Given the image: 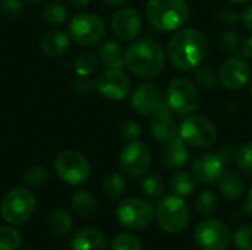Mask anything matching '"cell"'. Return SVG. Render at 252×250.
<instances>
[{"label":"cell","instance_id":"e0dca14e","mask_svg":"<svg viewBox=\"0 0 252 250\" xmlns=\"http://www.w3.org/2000/svg\"><path fill=\"white\" fill-rule=\"evenodd\" d=\"M192 172L199 183H217L224 172V164L217 153H201L192 162Z\"/></svg>","mask_w":252,"mask_h":250},{"label":"cell","instance_id":"6da1fadb","mask_svg":"<svg viewBox=\"0 0 252 250\" xmlns=\"http://www.w3.org/2000/svg\"><path fill=\"white\" fill-rule=\"evenodd\" d=\"M208 52L205 35L195 28H180L168 41L170 62L180 71H195Z\"/></svg>","mask_w":252,"mask_h":250},{"label":"cell","instance_id":"f907efd6","mask_svg":"<svg viewBox=\"0 0 252 250\" xmlns=\"http://www.w3.org/2000/svg\"><path fill=\"white\" fill-rule=\"evenodd\" d=\"M27 3H30V4H38L40 1H43V0H25Z\"/></svg>","mask_w":252,"mask_h":250},{"label":"cell","instance_id":"c3c4849f","mask_svg":"<svg viewBox=\"0 0 252 250\" xmlns=\"http://www.w3.org/2000/svg\"><path fill=\"white\" fill-rule=\"evenodd\" d=\"M106 4H109V6H121V4H124L126 1H128V0H103Z\"/></svg>","mask_w":252,"mask_h":250},{"label":"cell","instance_id":"ab89813d","mask_svg":"<svg viewBox=\"0 0 252 250\" xmlns=\"http://www.w3.org/2000/svg\"><path fill=\"white\" fill-rule=\"evenodd\" d=\"M22 1L21 0H3L0 4V10L6 18H16L22 13Z\"/></svg>","mask_w":252,"mask_h":250},{"label":"cell","instance_id":"603a6c76","mask_svg":"<svg viewBox=\"0 0 252 250\" xmlns=\"http://www.w3.org/2000/svg\"><path fill=\"white\" fill-rule=\"evenodd\" d=\"M219 187L221 194L229 200H238L244 194L245 181L244 178L235 171H226L221 174L219 180Z\"/></svg>","mask_w":252,"mask_h":250},{"label":"cell","instance_id":"836d02e7","mask_svg":"<svg viewBox=\"0 0 252 250\" xmlns=\"http://www.w3.org/2000/svg\"><path fill=\"white\" fill-rule=\"evenodd\" d=\"M217 205H219L217 196L210 190L202 192L196 199V211L204 217L211 215L217 209Z\"/></svg>","mask_w":252,"mask_h":250},{"label":"cell","instance_id":"5bb4252c","mask_svg":"<svg viewBox=\"0 0 252 250\" xmlns=\"http://www.w3.org/2000/svg\"><path fill=\"white\" fill-rule=\"evenodd\" d=\"M131 83L123 69H105L96 80V90L108 100H123L130 93Z\"/></svg>","mask_w":252,"mask_h":250},{"label":"cell","instance_id":"bcb514c9","mask_svg":"<svg viewBox=\"0 0 252 250\" xmlns=\"http://www.w3.org/2000/svg\"><path fill=\"white\" fill-rule=\"evenodd\" d=\"M244 211L252 217V187L250 189V192H248V196H247V200H245V203H244Z\"/></svg>","mask_w":252,"mask_h":250},{"label":"cell","instance_id":"8992f818","mask_svg":"<svg viewBox=\"0 0 252 250\" xmlns=\"http://www.w3.org/2000/svg\"><path fill=\"white\" fill-rule=\"evenodd\" d=\"M179 136L188 146L196 149H208L216 144L219 131L208 118L192 113L182 121L179 127Z\"/></svg>","mask_w":252,"mask_h":250},{"label":"cell","instance_id":"74e56055","mask_svg":"<svg viewBox=\"0 0 252 250\" xmlns=\"http://www.w3.org/2000/svg\"><path fill=\"white\" fill-rule=\"evenodd\" d=\"M219 44L221 50L224 52H236L241 46V40H239V35L233 29H224L220 34Z\"/></svg>","mask_w":252,"mask_h":250},{"label":"cell","instance_id":"7dc6e473","mask_svg":"<svg viewBox=\"0 0 252 250\" xmlns=\"http://www.w3.org/2000/svg\"><path fill=\"white\" fill-rule=\"evenodd\" d=\"M66 1L74 9H81V7H84V6H87L90 3V0H66Z\"/></svg>","mask_w":252,"mask_h":250},{"label":"cell","instance_id":"f1b7e54d","mask_svg":"<svg viewBox=\"0 0 252 250\" xmlns=\"http://www.w3.org/2000/svg\"><path fill=\"white\" fill-rule=\"evenodd\" d=\"M99 65V57L92 52H81L74 60V69L78 77H90Z\"/></svg>","mask_w":252,"mask_h":250},{"label":"cell","instance_id":"5b68a950","mask_svg":"<svg viewBox=\"0 0 252 250\" xmlns=\"http://www.w3.org/2000/svg\"><path fill=\"white\" fill-rule=\"evenodd\" d=\"M157 221L162 231L170 234L182 233L190 220V209L183 197L165 196L159 200L157 208Z\"/></svg>","mask_w":252,"mask_h":250},{"label":"cell","instance_id":"277c9868","mask_svg":"<svg viewBox=\"0 0 252 250\" xmlns=\"http://www.w3.org/2000/svg\"><path fill=\"white\" fill-rule=\"evenodd\" d=\"M165 105L176 115H192L201 105L198 85L189 78L174 77L165 88Z\"/></svg>","mask_w":252,"mask_h":250},{"label":"cell","instance_id":"f6af8a7d","mask_svg":"<svg viewBox=\"0 0 252 250\" xmlns=\"http://www.w3.org/2000/svg\"><path fill=\"white\" fill-rule=\"evenodd\" d=\"M241 21H242L244 27L252 32V4L244 10V13L241 15Z\"/></svg>","mask_w":252,"mask_h":250},{"label":"cell","instance_id":"7bdbcfd3","mask_svg":"<svg viewBox=\"0 0 252 250\" xmlns=\"http://www.w3.org/2000/svg\"><path fill=\"white\" fill-rule=\"evenodd\" d=\"M217 18H219V21H221L223 24H229V22L236 21V19L241 18V16H238L236 12H233L232 9H221V10L217 13Z\"/></svg>","mask_w":252,"mask_h":250},{"label":"cell","instance_id":"60d3db41","mask_svg":"<svg viewBox=\"0 0 252 250\" xmlns=\"http://www.w3.org/2000/svg\"><path fill=\"white\" fill-rule=\"evenodd\" d=\"M96 87V81L90 80V77H78L72 83V90L77 94H89Z\"/></svg>","mask_w":252,"mask_h":250},{"label":"cell","instance_id":"d4e9b609","mask_svg":"<svg viewBox=\"0 0 252 250\" xmlns=\"http://www.w3.org/2000/svg\"><path fill=\"white\" fill-rule=\"evenodd\" d=\"M47 228L55 237H63L66 236L72 228V218L71 215L63 209H55L47 217Z\"/></svg>","mask_w":252,"mask_h":250},{"label":"cell","instance_id":"ffe728a7","mask_svg":"<svg viewBox=\"0 0 252 250\" xmlns=\"http://www.w3.org/2000/svg\"><path fill=\"white\" fill-rule=\"evenodd\" d=\"M69 34L61 29H52L46 32L41 38V52L49 57L62 56L69 47Z\"/></svg>","mask_w":252,"mask_h":250},{"label":"cell","instance_id":"f5cc1de1","mask_svg":"<svg viewBox=\"0 0 252 250\" xmlns=\"http://www.w3.org/2000/svg\"><path fill=\"white\" fill-rule=\"evenodd\" d=\"M27 250H30V249H27Z\"/></svg>","mask_w":252,"mask_h":250},{"label":"cell","instance_id":"d6a6232c","mask_svg":"<svg viewBox=\"0 0 252 250\" xmlns=\"http://www.w3.org/2000/svg\"><path fill=\"white\" fill-rule=\"evenodd\" d=\"M142 190L152 200H158L164 196V183L159 177L149 175L142 181Z\"/></svg>","mask_w":252,"mask_h":250},{"label":"cell","instance_id":"83f0119b","mask_svg":"<svg viewBox=\"0 0 252 250\" xmlns=\"http://www.w3.org/2000/svg\"><path fill=\"white\" fill-rule=\"evenodd\" d=\"M41 19L55 27V25H61L63 22L68 21V10L65 6H62L61 3L58 1H50L44 6L43 9V13H41Z\"/></svg>","mask_w":252,"mask_h":250},{"label":"cell","instance_id":"9a60e30c","mask_svg":"<svg viewBox=\"0 0 252 250\" xmlns=\"http://www.w3.org/2000/svg\"><path fill=\"white\" fill-rule=\"evenodd\" d=\"M142 27V15L134 7H121L111 18V29L123 41L134 40L140 34Z\"/></svg>","mask_w":252,"mask_h":250},{"label":"cell","instance_id":"b9f144b4","mask_svg":"<svg viewBox=\"0 0 252 250\" xmlns=\"http://www.w3.org/2000/svg\"><path fill=\"white\" fill-rule=\"evenodd\" d=\"M217 155L220 156V159L223 161V164H224V165H230V164L236 162L238 150H236L233 146H223V147L219 150V153H217Z\"/></svg>","mask_w":252,"mask_h":250},{"label":"cell","instance_id":"9c48e42d","mask_svg":"<svg viewBox=\"0 0 252 250\" xmlns=\"http://www.w3.org/2000/svg\"><path fill=\"white\" fill-rule=\"evenodd\" d=\"M105 22L92 12L77 13L69 21V37L83 47L96 46L105 37Z\"/></svg>","mask_w":252,"mask_h":250},{"label":"cell","instance_id":"f546056e","mask_svg":"<svg viewBox=\"0 0 252 250\" xmlns=\"http://www.w3.org/2000/svg\"><path fill=\"white\" fill-rule=\"evenodd\" d=\"M195 84L202 90H214L220 81L219 74L211 66H198L195 69Z\"/></svg>","mask_w":252,"mask_h":250},{"label":"cell","instance_id":"d6986e66","mask_svg":"<svg viewBox=\"0 0 252 250\" xmlns=\"http://www.w3.org/2000/svg\"><path fill=\"white\" fill-rule=\"evenodd\" d=\"M161 165L167 169H179L189 161V149L180 136L165 144L161 153Z\"/></svg>","mask_w":252,"mask_h":250},{"label":"cell","instance_id":"681fc988","mask_svg":"<svg viewBox=\"0 0 252 250\" xmlns=\"http://www.w3.org/2000/svg\"><path fill=\"white\" fill-rule=\"evenodd\" d=\"M232 3H238V4H242V3H248V1H251V0H230Z\"/></svg>","mask_w":252,"mask_h":250},{"label":"cell","instance_id":"4dcf8cb0","mask_svg":"<svg viewBox=\"0 0 252 250\" xmlns=\"http://www.w3.org/2000/svg\"><path fill=\"white\" fill-rule=\"evenodd\" d=\"M24 183L31 187V189H41L43 186L47 184L49 181V172L44 167L41 165H34V167H30L25 172H24V177H22Z\"/></svg>","mask_w":252,"mask_h":250},{"label":"cell","instance_id":"30bf717a","mask_svg":"<svg viewBox=\"0 0 252 250\" xmlns=\"http://www.w3.org/2000/svg\"><path fill=\"white\" fill-rule=\"evenodd\" d=\"M53 167L59 178L71 186L83 184L90 175V164L87 158L74 149L62 150L56 156Z\"/></svg>","mask_w":252,"mask_h":250},{"label":"cell","instance_id":"2e32d148","mask_svg":"<svg viewBox=\"0 0 252 250\" xmlns=\"http://www.w3.org/2000/svg\"><path fill=\"white\" fill-rule=\"evenodd\" d=\"M149 130H151L152 139L157 143H161L164 146L179 136V127L174 119V115L165 103H162L152 113Z\"/></svg>","mask_w":252,"mask_h":250},{"label":"cell","instance_id":"7c38bea8","mask_svg":"<svg viewBox=\"0 0 252 250\" xmlns=\"http://www.w3.org/2000/svg\"><path fill=\"white\" fill-rule=\"evenodd\" d=\"M152 153L151 149L139 140L127 143L120 155V168L130 177H142L151 168Z\"/></svg>","mask_w":252,"mask_h":250},{"label":"cell","instance_id":"52a82bcc","mask_svg":"<svg viewBox=\"0 0 252 250\" xmlns=\"http://www.w3.org/2000/svg\"><path fill=\"white\" fill-rule=\"evenodd\" d=\"M35 209V197L25 187H15L6 193L1 202V217L10 225L27 222Z\"/></svg>","mask_w":252,"mask_h":250},{"label":"cell","instance_id":"1f68e13d","mask_svg":"<svg viewBox=\"0 0 252 250\" xmlns=\"http://www.w3.org/2000/svg\"><path fill=\"white\" fill-rule=\"evenodd\" d=\"M22 243V236L16 228H0V250H18Z\"/></svg>","mask_w":252,"mask_h":250},{"label":"cell","instance_id":"ba28073f","mask_svg":"<svg viewBox=\"0 0 252 250\" xmlns=\"http://www.w3.org/2000/svg\"><path fill=\"white\" fill-rule=\"evenodd\" d=\"M157 215L151 202L142 197H127L117 208L118 222L128 230H143L149 227Z\"/></svg>","mask_w":252,"mask_h":250},{"label":"cell","instance_id":"ac0fdd59","mask_svg":"<svg viewBox=\"0 0 252 250\" xmlns=\"http://www.w3.org/2000/svg\"><path fill=\"white\" fill-rule=\"evenodd\" d=\"M161 105V88L155 83H143L131 94V106L139 115H152Z\"/></svg>","mask_w":252,"mask_h":250},{"label":"cell","instance_id":"816d5d0a","mask_svg":"<svg viewBox=\"0 0 252 250\" xmlns=\"http://www.w3.org/2000/svg\"><path fill=\"white\" fill-rule=\"evenodd\" d=\"M251 96H252V83H251Z\"/></svg>","mask_w":252,"mask_h":250},{"label":"cell","instance_id":"d590c367","mask_svg":"<svg viewBox=\"0 0 252 250\" xmlns=\"http://www.w3.org/2000/svg\"><path fill=\"white\" fill-rule=\"evenodd\" d=\"M236 165L244 175L252 178V141L241 147V150L238 152Z\"/></svg>","mask_w":252,"mask_h":250},{"label":"cell","instance_id":"8fae6325","mask_svg":"<svg viewBox=\"0 0 252 250\" xmlns=\"http://www.w3.org/2000/svg\"><path fill=\"white\" fill-rule=\"evenodd\" d=\"M193 239L202 250H226L230 245V233L219 220L201 221L195 228Z\"/></svg>","mask_w":252,"mask_h":250},{"label":"cell","instance_id":"4316f807","mask_svg":"<svg viewBox=\"0 0 252 250\" xmlns=\"http://www.w3.org/2000/svg\"><path fill=\"white\" fill-rule=\"evenodd\" d=\"M103 193L109 199H120L127 187L126 178L120 172H111L103 180Z\"/></svg>","mask_w":252,"mask_h":250},{"label":"cell","instance_id":"4fadbf2b","mask_svg":"<svg viewBox=\"0 0 252 250\" xmlns=\"http://www.w3.org/2000/svg\"><path fill=\"white\" fill-rule=\"evenodd\" d=\"M251 75V65L242 56H232L226 59L219 71L221 85L230 91H238L244 88L250 83Z\"/></svg>","mask_w":252,"mask_h":250},{"label":"cell","instance_id":"cb8c5ba5","mask_svg":"<svg viewBox=\"0 0 252 250\" xmlns=\"http://www.w3.org/2000/svg\"><path fill=\"white\" fill-rule=\"evenodd\" d=\"M168 187H170V192H171L174 196L188 197V196H190V194L195 192V189H196V178H195V175L190 174V172L180 171V172H176L173 177H170Z\"/></svg>","mask_w":252,"mask_h":250},{"label":"cell","instance_id":"7a4b0ae2","mask_svg":"<svg viewBox=\"0 0 252 250\" xmlns=\"http://www.w3.org/2000/svg\"><path fill=\"white\" fill-rule=\"evenodd\" d=\"M124 62L128 71L139 78H155L165 68V52L152 38L134 40L124 52Z\"/></svg>","mask_w":252,"mask_h":250},{"label":"cell","instance_id":"ee69618b","mask_svg":"<svg viewBox=\"0 0 252 250\" xmlns=\"http://www.w3.org/2000/svg\"><path fill=\"white\" fill-rule=\"evenodd\" d=\"M241 56L245 57V59H251L252 60V35L247 37L242 43V47H241Z\"/></svg>","mask_w":252,"mask_h":250},{"label":"cell","instance_id":"3957f363","mask_svg":"<svg viewBox=\"0 0 252 250\" xmlns=\"http://www.w3.org/2000/svg\"><path fill=\"white\" fill-rule=\"evenodd\" d=\"M190 9L186 0H148L146 18L149 24L162 31H179L189 19Z\"/></svg>","mask_w":252,"mask_h":250},{"label":"cell","instance_id":"8d00e7d4","mask_svg":"<svg viewBox=\"0 0 252 250\" xmlns=\"http://www.w3.org/2000/svg\"><path fill=\"white\" fill-rule=\"evenodd\" d=\"M118 134H120V137H121L124 141L130 143V141H134V140H137V139L140 137L142 128H140V125H139L136 121L126 119V121H123V122L120 124V127H118Z\"/></svg>","mask_w":252,"mask_h":250},{"label":"cell","instance_id":"44dd1931","mask_svg":"<svg viewBox=\"0 0 252 250\" xmlns=\"http://www.w3.org/2000/svg\"><path fill=\"white\" fill-rule=\"evenodd\" d=\"M72 250H105L106 239L96 228H84L72 237Z\"/></svg>","mask_w":252,"mask_h":250},{"label":"cell","instance_id":"484cf974","mask_svg":"<svg viewBox=\"0 0 252 250\" xmlns=\"http://www.w3.org/2000/svg\"><path fill=\"white\" fill-rule=\"evenodd\" d=\"M72 208H74V211L80 217L89 218V217H92L96 212V209H97V200H96V197L90 192H87V190H78L72 196Z\"/></svg>","mask_w":252,"mask_h":250},{"label":"cell","instance_id":"f35d334b","mask_svg":"<svg viewBox=\"0 0 252 250\" xmlns=\"http://www.w3.org/2000/svg\"><path fill=\"white\" fill-rule=\"evenodd\" d=\"M233 243L238 250H252V225L239 228L235 233Z\"/></svg>","mask_w":252,"mask_h":250},{"label":"cell","instance_id":"e575fe53","mask_svg":"<svg viewBox=\"0 0 252 250\" xmlns=\"http://www.w3.org/2000/svg\"><path fill=\"white\" fill-rule=\"evenodd\" d=\"M111 250H142V245L134 234L123 233L112 240Z\"/></svg>","mask_w":252,"mask_h":250},{"label":"cell","instance_id":"7402d4cb","mask_svg":"<svg viewBox=\"0 0 252 250\" xmlns=\"http://www.w3.org/2000/svg\"><path fill=\"white\" fill-rule=\"evenodd\" d=\"M99 59L106 66V69H123V66L126 65L123 47L115 40H106L100 46Z\"/></svg>","mask_w":252,"mask_h":250}]
</instances>
